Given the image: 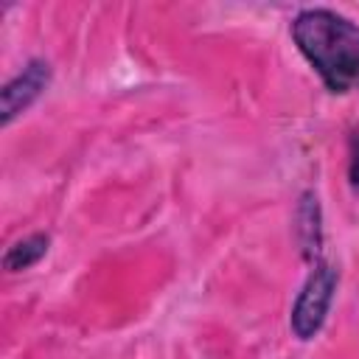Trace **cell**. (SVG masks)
I'll return each mask as SVG.
<instances>
[{"label": "cell", "instance_id": "4", "mask_svg": "<svg viewBox=\"0 0 359 359\" xmlns=\"http://www.w3.org/2000/svg\"><path fill=\"white\" fill-rule=\"evenodd\" d=\"M50 247V236L48 233H31L20 241H14L6 252H3V269L6 272H25L31 266H36Z\"/></svg>", "mask_w": 359, "mask_h": 359}, {"label": "cell", "instance_id": "5", "mask_svg": "<svg viewBox=\"0 0 359 359\" xmlns=\"http://www.w3.org/2000/svg\"><path fill=\"white\" fill-rule=\"evenodd\" d=\"M297 219L303 222L300 224V244H303V252L306 258H320V247H323V227H320V205H317V196L311 191H306L300 196V208H297Z\"/></svg>", "mask_w": 359, "mask_h": 359}, {"label": "cell", "instance_id": "1", "mask_svg": "<svg viewBox=\"0 0 359 359\" xmlns=\"http://www.w3.org/2000/svg\"><path fill=\"white\" fill-rule=\"evenodd\" d=\"M300 56L334 95L359 90V22L334 8H303L289 25Z\"/></svg>", "mask_w": 359, "mask_h": 359}, {"label": "cell", "instance_id": "2", "mask_svg": "<svg viewBox=\"0 0 359 359\" xmlns=\"http://www.w3.org/2000/svg\"><path fill=\"white\" fill-rule=\"evenodd\" d=\"M337 283H339L337 266L317 258L300 294H297V300H294V306H292V314H289V325H292V334L297 339H311L320 334V328L325 325L328 309L334 303Z\"/></svg>", "mask_w": 359, "mask_h": 359}, {"label": "cell", "instance_id": "3", "mask_svg": "<svg viewBox=\"0 0 359 359\" xmlns=\"http://www.w3.org/2000/svg\"><path fill=\"white\" fill-rule=\"evenodd\" d=\"M48 84H50V65L45 59H31L11 81H6L3 90H0V121H3V126H8L20 112H25L42 95V90Z\"/></svg>", "mask_w": 359, "mask_h": 359}, {"label": "cell", "instance_id": "6", "mask_svg": "<svg viewBox=\"0 0 359 359\" xmlns=\"http://www.w3.org/2000/svg\"><path fill=\"white\" fill-rule=\"evenodd\" d=\"M348 182L359 194V129H353L348 137Z\"/></svg>", "mask_w": 359, "mask_h": 359}]
</instances>
